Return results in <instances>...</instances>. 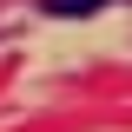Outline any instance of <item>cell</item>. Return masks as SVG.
<instances>
[{"instance_id":"obj_1","label":"cell","mask_w":132,"mask_h":132,"mask_svg":"<svg viewBox=\"0 0 132 132\" xmlns=\"http://www.w3.org/2000/svg\"><path fill=\"white\" fill-rule=\"evenodd\" d=\"M53 20H86V13H99V7H112V0H40Z\"/></svg>"}]
</instances>
